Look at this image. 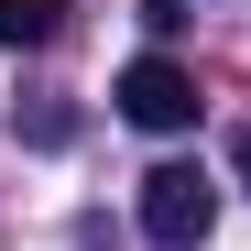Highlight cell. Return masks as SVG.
<instances>
[{
	"instance_id": "obj_4",
	"label": "cell",
	"mask_w": 251,
	"mask_h": 251,
	"mask_svg": "<svg viewBox=\"0 0 251 251\" xmlns=\"http://www.w3.org/2000/svg\"><path fill=\"white\" fill-rule=\"evenodd\" d=\"M142 22L153 33H186V0H142Z\"/></svg>"
},
{
	"instance_id": "obj_5",
	"label": "cell",
	"mask_w": 251,
	"mask_h": 251,
	"mask_svg": "<svg viewBox=\"0 0 251 251\" xmlns=\"http://www.w3.org/2000/svg\"><path fill=\"white\" fill-rule=\"evenodd\" d=\"M229 175H240V186H251V131H229Z\"/></svg>"
},
{
	"instance_id": "obj_3",
	"label": "cell",
	"mask_w": 251,
	"mask_h": 251,
	"mask_svg": "<svg viewBox=\"0 0 251 251\" xmlns=\"http://www.w3.org/2000/svg\"><path fill=\"white\" fill-rule=\"evenodd\" d=\"M55 33H66V0H0V44H11V55L55 44Z\"/></svg>"
},
{
	"instance_id": "obj_2",
	"label": "cell",
	"mask_w": 251,
	"mask_h": 251,
	"mask_svg": "<svg viewBox=\"0 0 251 251\" xmlns=\"http://www.w3.org/2000/svg\"><path fill=\"white\" fill-rule=\"evenodd\" d=\"M109 99H120V120H131V131H197V76H186L175 55H131Z\"/></svg>"
},
{
	"instance_id": "obj_1",
	"label": "cell",
	"mask_w": 251,
	"mask_h": 251,
	"mask_svg": "<svg viewBox=\"0 0 251 251\" xmlns=\"http://www.w3.org/2000/svg\"><path fill=\"white\" fill-rule=\"evenodd\" d=\"M207 229H219V186H207L197 164H153V175H142V240L197 251Z\"/></svg>"
}]
</instances>
